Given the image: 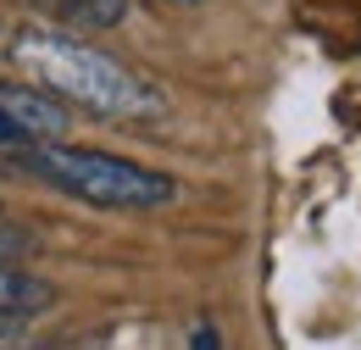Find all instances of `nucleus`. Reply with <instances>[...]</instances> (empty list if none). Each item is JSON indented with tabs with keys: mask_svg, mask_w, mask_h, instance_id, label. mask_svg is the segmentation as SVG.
Listing matches in <instances>:
<instances>
[{
	"mask_svg": "<svg viewBox=\"0 0 361 350\" xmlns=\"http://www.w3.org/2000/svg\"><path fill=\"white\" fill-rule=\"evenodd\" d=\"M6 56H11V67L28 84L45 89L50 100H61V106H84L94 117H123V123L161 111V95L145 84L139 73H128L117 56L73 40L61 28H39V23L17 28L11 44H6Z\"/></svg>",
	"mask_w": 361,
	"mask_h": 350,
	"instance_id": "f257e3e1",
	"label": "nucleus"
},
{
	"mask_svg": "<svg viewBox=\"0 0 361 350\" xmlns=\"http://www.w3.org/2000/svg\"><path fill=\"white\" fill-rule=\"evenodd\" d=\"M23 167L39 183L84 200V206H100V212H156V206H167L178 195V183L167 173H156V167H139V162L111 156V150L61 145V139L23 150Z\"/></svg>",
	"mask_w": 361,
	"mask_h": 350,
	"instance_id": "f03ea898",
	"label": "nucleus"
},
{
	"mask_svg": "<svg viewBox=\"0 0 361 350\" xmlns=\"http://www.w3.org/2000/svg\"><path fill=\"white\" fill-rule=\"evenodd\" d=\"M0 117L17 133V150H34L67 133V106L50 100L45 89H23V84H0Z\"/></svg>",
	"mask_w": 361,
	"mask_h": 350,
	"instance_id": "7ed1b4c3",
	"label": "nucleus"
},
{
	"mask_svg": "<svg viewBox=\"0 0 361 350\" xmlns=\"http://www.w3.org/2000/svg\"><path fill=\"white\" fill-rule=\"evenodd\" d=\"M45 306H56V284H45L28 267L0 262V317H34Z\"/></svg>",
	"mask_w": 361,
	"mask_h": 350,
	"instance_id": "20e7f679",
	"label": "nucleus"
},
{
	"mask_svg": "<svg viewBox=\"0 0 361 350\" xmlns=\"http://www.w3.org/2000/svg\"><path fill=\"white\" fill-rule=\"evenodd\" d=\"M39 6L73 17V23H84V28H117V23L128 17V0H39Z\"/></svg>",
	"mask_w": 361,
	"mask_h": 350,
	"instance_id": "39448f33",
	"label": "nucleus"
},
{
	"mask_svg": "<svg viewBox=\"0 0 361 350\" xmlns=\"http://www.w3.org/2000/svg\"><path fill=\"white\" fill-rule=\"evenodd\" d=\"M17 251H28V234H17V228H6V222H0V262H6V256H17Z\"/></svg>",
	"mask_w": 361,
	"mask_h": 350,
	"instance_id": "423d86ee",
	"label": "nucleus"
},
{
	"mask_svg": "<svg viewBox=\"0 0 361 350\" xmlns=\"http://www.w3.org/2000/svg\"><path fill=\"white\" fill-rule=\"evenodd\" d=\"M189 350H217V328H212V322H200V328L189 334Z\"/></svg>",
	"mask_w": 361,
	"mask_h": 350,
	"instance_id": "0eeeda50",
	"label": "nucleus"
},
{
	"mask_svg": "<svg viewBox=\"0 0 361 350\" xmlns=\"http://www.w3.org/2000/svg\"><path fill=\"white\" fill-rule=\"evenodd\" d=\"M11 322H17V317H0V334H6V328H11Z\"/></svg>",
	"mask_w": 361,
	"mask_h": 350,
	"instance_id": "6e6552de",
	"label": "nucleus"
},
{
	"mask_svg": "<svg viewBox=\"0 0 361 350\" xmlns=\"http://www.w3.org/2000/svg\"><path fill=\"white\" fill-rule=\"evenodd\" d=\"M178 6H200V0H178Z\"/></svg>",
	"mask_w": 361,
	"mask_h": 350,
	"instance_id": "1a4fd4ad",
	"label": "nucleus"
}]
</instances>
